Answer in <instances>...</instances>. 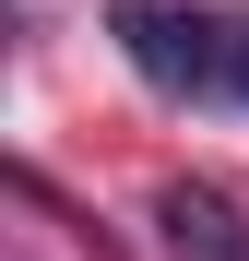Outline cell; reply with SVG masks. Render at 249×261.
I'll return each instance as SVG.
<instances>
[{
  "label": "cell",
  "instance_id": "obj_3",
  "mask_svg": "<svg viewBox=\"0 0 249 261\" xmlns=\"http://www.w3.org/2000/svg\"><path fill=\"white\" fill-rule=\"evenodd\" d=\"M226 95L249 107V24H226Z\"/></svg>",
  "mask_w": 249,
  "mask_h": 261
},
{
  "label": "cell",
  "instance_id": "obj_1",
  "mask_svg": "<svg viewBox=\"0 0 249 261\" xmlns=\"http://www.w3.org/2000/svg\"><path fill=\"white\" fill-rule=\"evenodd\" d=\"M107 24H119V48H131L143 83H166V95H226V24L214 12H190V0H107Z\"/></svg>",
  "mask_w": 249,
  "mask_h": 261
},
{
  "label": "cell",
  "instance_id": "obj_2",
  "mask_svg": "<svg viewBox=\"0 0 249 261\" xmlns=\"http://www.w3.org/2000/svg\"><path fill=\"white\" fill-rule=\"evenodd\" d=\"M154 214H166V249H178V261H249V214H237L226 190H190V178H178Z\"/></svg>",
  "mask_w": 249,
  "mask_h": 261
}]
</instances>
